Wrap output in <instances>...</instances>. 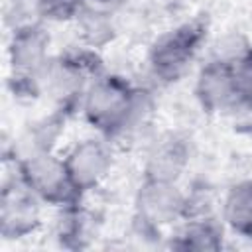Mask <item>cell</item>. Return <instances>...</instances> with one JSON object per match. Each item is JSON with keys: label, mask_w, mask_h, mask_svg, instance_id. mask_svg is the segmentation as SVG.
I'll return each instance as SVG.
<instances>
[{"label": "cell", "mask_w": 252, "mask_h": 252, "mask_svg": "<svg viewBox=\"0 0 252 252\" xmlns=\"http://www.w3.org/2000/svg\"><path fill=\"white\" fill-rule=\"evenodd\" d=\"M106 73L102 57L96 49L87 45H77L49 57L45 67L39 71L41 96H47L55 110L71 116L81 112L83 96L89 85Z\"/></svg>", "instance_id": "cell-1"}, {"label": "cell", "mask_w": 252, "mask_h": 252, "mask_svg": "<svg viewBox=\"0 0 252 252\" xmlns=\"http://www.w3.org/2000/svg\"><path fill=\"white\" fill-rule=\"evenodd\" d=\"M134 94L136 85L122 75L106 71L89 85L83 96L81 114L98 136L108 142L116 140L126 128Z\"/></svg>", "instance_id": "cell-2"}, {"label": "cell", "mask_w": 252, "mask_h": 252, "mask_svg": "<svg viewBox=\"0 0 252 252\" xmlns=\"http://www.w3.org/2000/svg\"><path fill=\"white\" fill-rule=\"evenodd\" d=\"M207 39V22L187 20L158 35L148 49V67L159 83H175L185 75Z\"/></svg>", "instance_id": "cell-3"}, {"label": "cell", "mask_w": 252, "mask_h": 252, "mask_svg": "<svg viewBox=\"0 0 252 252\" xmlns=\"http://www.w3.org/2000/svg\"><path fill=\"white\" fill-rule=\"evenodd\" d=\"M12 165L14 173L43 205L63 209L83 203L85 195L71 179L65 158H59L55 152L35 154Z\"/></svg>", "instance_id": "cell-4"}, {"label": "cell", "mask_w": 252, "mask_h": 252, "mask_svg": "<svg viewBox=\"0 0 252 252\" xmlns=\"http://www.w3.org/2000/svg\"><path fill=\"white\" fill-rule=\"evenodd\" d=\"M134 217L163 230L187 217V193L175 181L144 177L134 197Z\"/></svg>", "instance_id": "cell-5"}, {"label": "cell", "mask_w": 252, "mask_h": 252, "mask_svg": "<svg viewBox=\"0 0 252 252\" xmlns=\"http://www.w3.org/2000/svg\"><path fill=\"white\" fill-rule=\"evenodd\" d=\"M41 201L14 173L0 191V236L22 240L35 234L41 226Z\"/></svg>", "instance_id": "cell-6"}, {"label": "cell", "mask_w": 252, "mask_h": 252, "mask_svg": "<svg viewBox=\"0 0 252 252\" xmlns=\"http://www.w3.org/2000/svg\"><path fill=\"white\" fill-rule=\"evenodd\" d=\"M51 35L43 26V20L28 22L10 32L8 39V63L10 75L37 77L49 61Z\"/></svg>", "instance_id": "cell-7"}, {"label": "cell", "mask_w": 252, "mask_h": 252, "mask_svg": "<svg viewBox=\"0 0 252 252\" xmlns=\"http://www.w3.org/2000/svg\"><path fill=\"white\" fill-rule=\"evenodd\" d=\"M63 158L71 179L83 195L96 189L112 169V150L102 136L79 140Z\"/></svg>", "instance_id": "cell-8"}, {"label": "cell", "mask_w": 252, "mask_h": 252, "mask_svg": "<svg viewBox=\"0 0 252 252\" xmlns=\"http://www.w3.org/2000/svg\"><path fill=\"white\" fill-rule=\"evenodd\" d=\"M191 159V142L181 132L159 134L146 152L144 177L159 181H179Z\"/></svg>", "instance_id": "cell-9"}, {"label": "cell", "mask_w": 252, "mask_h": 252, "mask_svg": "<svg viewBox=\"0 0 252 252\" xmlns=\"http://www.w3.org/2000/svg\"><path fill=\"white\" fill-rule=\"evenodd\" d=\"M195 98L199 100L201 108L211 114L238 110L236 87L232 77V67L226 61L211 57L195 79Z\"/></svg>", "instance_id": "cell-10"}, {"label": "cell", "mask_w": 252, "mask_h": 252, "mask_svg": "<svg viewBox=\"0 0 252 252\" xmlns=\"http://www.w3.org/2000/svg\"><path fill=\"white\" fill-rule=\"evenodd\" d=\"M69 116L59 112V110H51L47 116L32 122L18 138H14V142L10 144V150L4 154L6 159H10L12 163L35 156V154H45V152H53L59 136L65 130V120Z\"/></svg>", "instance_id": "cell-11"}, {"label": "cell", "mask_w": 252, "mask_h": 252, "mask_svg": "<svg viewBox=\"0 0 252 252\" xmlns=\"http://www.w3.org/2000/svg\"><path fill=\"white\" fill-rule=\"evenodd\" d=\"M224 246V226L211 215L187 217L175 228L169 240V248L193 250V252H215Z\"/></svg>", "instance_id": "cell-12"}, {"label": "cell", "mask_w": 252, "mask_h": 252, "mask_svg": "<svg viewBox=\"0 0 252 252\" xmlns=\"http://www.w3.org/2000/svg\"><path fill=\"white\" fill-rule=\"evenodd\" d=\"M222 224L236 236L252 240V179L234 183L222 201Z\"/></svg>", "instance_id": "cell-13"}, {"label": "cell", "mask_w": 252, "mask_h": 252, "mask_svg": "<svg viewBox=\"0 0 252 252\" xmlns=\"http://www.w3.org/2000/svg\"><path fill=\"white\" fill-rule=\"evenodd\" d=\"M114 18H116L114 14H106V12H98V10H91V8L81 6L75 20H73V24L77 28L79 41L87 47L100 51L102 47L112 43L118 35V28H116Z\"/></svg>", "instance_id": "cell-14"}, {"label": "cell", "mask_w": 252, "mask_h": 252, "mask_svg": "<svg viewBox=\"0 0 252 252\" xmlns=\"http://www.w3.org/2000/svg\"><path fill=\"white\" fill-rule=\"evenodd\" d=\"M91 215L81 205L63 207L59 209L57 220H55V238L63 248L79 250L87 248L93 238V226H91Z\"/></svg>", "instance_id": "cell-15"}, {"label": "cell", "mask_w": 252, "mask_h": 252, "mask_svg": "<svg viewBox=\"0 0 252 252\" xmlns=\"http://www.w3.org/2000/svg\"><path fill=\"white\" fill-rule=\"evenodd\" d=\"M238 110H252V47H248L238 59L230 63Z\"/></svg>", "instance_id": "cell-16"}, {"label": "cell", "mask_w": 252, "mask_h": 252, "mask_svg": "<svg viewBox=\"0 0 252 252\" xmlns=\"http://www.w3.org/2000/svg\"><path fill=\"white\" fill-rule=\"evenodd\" d=\"M33 2L39 18L47 22H73L81 8V0H33Z\"/></svg>", "instance_id": "cell-17"}, {"label": "cell", "mask_w": 252, "mask_h": 252, "mask_svg": "<svg viewBox=\"0 0 252 252\" xmlns=\"http://www.w3.org/2000/svg\"><path fill=\"white\" fill-rule=\"evenodd\" d=\"M126 4V0H81L83 8H91V10H98V12H106V14H118L122 10V6Z\"/></svg>", "instance_id": "cell-18"}]
</instances>
